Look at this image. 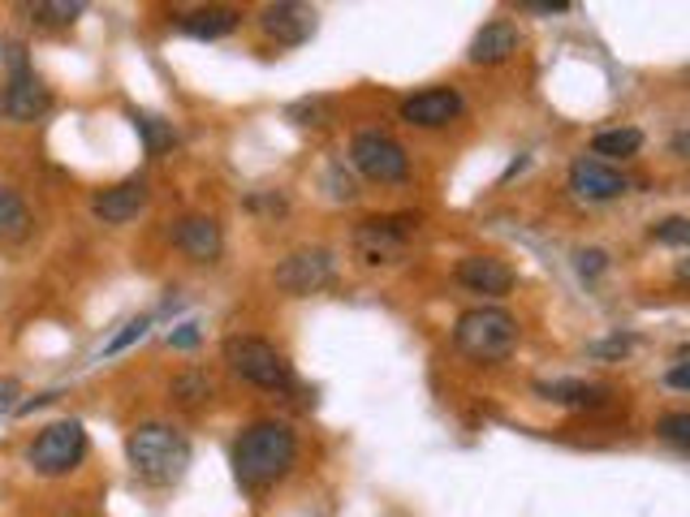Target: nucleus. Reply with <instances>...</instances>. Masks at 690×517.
I'll list each match as a JSON object with an SVG mask.
<instances>
[{"label": "nucleus", "instance_id": "1", "mask_svg": "<svg viewBox=\"0 0 690 517\" xmlns=\"http://www.w3.org/2000/svg\"><path fill=\"white\" fill-rule=\"evenodd\" d=\"M293 457H298V436L285 423H277V418L250 423L234 444V478L246 492H264L277 478L289 475Z\"/></svg>", "mask_w": 690, "mask_h": 517}, {"label": "nucleus", "instance_id": "2", "mask_svg": "<svg viewBox=\"0 0 690 517\" xmlns=\"http://www.w3.org/2000/svg\"><path fill=\"white\" fill-rule=\"evenodd\" d=\"M125 457L134 466V475L152 487H168L186 475L190 466V440L168 423H143L125 440Z\"/></svg>", "mask_w": 690, "mask_h": 517}, {"label": "nucleus", "instance_id": "3", "mask_svg": "<svg viewBox=\"0 0 690 517\" xmlns=\"http://www.w3.org/2000/svg\"><path fill=\"white\" fill-rule=\"evenodd\" d=\"M453 345L475 362H505L518 350V319L501 307H475L457 316Z\"/></svg>", "mask_w": 690, "mask_h": 517}, {"label": "nucleus", "instance_id": "4", "mask_svg": "<svg viewBox=\"0 0 690 517\" xmlns=\"http://www.w3.org/2000/svg\"><path fill=\"white\" fill-rule=\"evenodd\" d=\"M225 362H229L234 375H243L246 384L268 389V393H285L293 384V371L281 359V350L259 341V337H229L225 341Z\"/></svg>", "mask_w": 690, "mask_h": 517}, {"label": "nucleus", "instance_id": "5", "mask_svg": "<svg viewBox=\"0 0 690 517\" xmlns=\"http://www.w3.org/2000/svg\"><path fill=\"white\" fill-rule=\"evenodd\" d=\"M31 466L35 475L43 478H56V475H70L86 457V432H82L79 418H61V423H48L35 444H31Z\"/></svg>", "mask_w": 690, "mask_h": 517}, {"label": "nucleus", "instance_id": "6", "mask_svg": "<svg viewBox=\"0 0 690 517\" xmlns=\"http://www.w3.org/2000/svg\"><path fill=\"white\" fill-rule=\"evenodd\" d=\"M419 229V216L398 211V216H367L354 229V250L363 263H398L406 255V241Z\"/></svg>", "mask_w": 690, "mask_h": 517}, {"label": "nucleus", "instance_id": "7", "mask_svg": "<svg viewBox=\"0 0 690 517\" xmlns=\"http://www.w3.org/2000/svg\"><path fill=\"white\" fill-rule=\"evenodd\" d=\"M350 159H354V168H359L363 177L380 182V186L406 182V173H410L406 147H402L398 138H389V134H380V130H363V134H354V143H350Z\"/></svg>", "mask_w": 690, "mask_h": 517}, {"label": "nucleus", "instance_id": "8", "mask_svg": "<svg viewBox=\"0 0 690 517\" xmlns=\"http://www.w3.org/2000/svg\"><path fill=\"white\" fill-rule=\"evenodd\" d=\"M337 277V259H332V250L325 246H311V250H293L289 259L277 263V289L285 293H293V298H307V293H320L325 285H332Z\"/></svg>", "mask_w": 690, "mask_h": 517}, {"label": "nucleus", "instance_id": "9", "mask_svg": "<svg viewBox=\"0 0 690 517\" xmlns=\"http://www.w3.org/2000/svg\"><path fill=\"white\" fill-rule=\"evenodd\" d=\"M462 117V95L457 86H428L402 100V121L419 125V130H445L449 121Z\"/></svg>", "mask_w": 690, "mask_h": 517}, {"label": "nucleus", "instance_id": "10", "mask_svg": "<svg viewBox=\"0 0 690 517\" xmlns=\"http://www.w3.org/2000/svg\"><path fill=\"white\" fill-rule=\"evenodd\" d=\"M569 190L578 195V199H591V203H605V199H617V195H626L630 190V182L605 164V159L596 156H578L569 164Z\"/></svg>", "mask_w": 690, "mask_h": 517}, {"label": "nucleus", "instance_id": "11", "mask_svg": "<svg viewBox=\"0 0 690 517\" xmlns=\"http://www.w3.org/2000/svg\"><path fill=\"white\" fill-rule=\"evenodd\" d=\"M457 285H466L471 293H484V298H505L518 285V272L496 255H466L457 263Z\"/></svg>", "mask_w": 690, "mask_h": 517}, {"label": "nucleus", "instance_id": "12", "mask_svg": "<svg viewBox=\"0 0 690 517\" xmlns=\"http://www.w3.org/2000/svg\"><path fill=\"white\" fill-rule=\"evenodd\" d=\"M259 27H264L268 40L285 43V48H298V43L311 40V31H316V9L293 4V0H281V4L259 9Z\"/></svg>", "mask_w": 690, "mask_h": 517}, {"label": "nucleus", "instance_id": "13", "mask_svg": "<svg viewBox=\"0 0 690 517\" xmlns=\"http://www.w3.org/2000/svg\"><path fill=\"white\" fill-rule=\"evenodd\" d=\"M0 108H4V117L9 121H40L48 108H52V95H48V86H43L31 70H22V74H13L9 86H4V95H0Z\"/></svg>", "mask_w": 690, "mask_h": 517}, {"label": "nucleus", "instance_id": "14", "mask_svg": "<svg viewBox=\"0 0 690 517\" xmlns=\"http://www.w3.org/2000/svg\"><path fill=\"white\" fill-rule=\"evenodd\" d=\"M147 199H152L147 182H143V177H130V182L109 186L104 195H95V199H91V211H95V220H104V225H125V220H134V216L147 207Z\"/></svg>", "mask_w": 690, "mask_h": 517}, {"label": "nucleus", "instance_id": "15", "mask_svg": "<svg viewBox=\"0 0 690 517\" xmlns=\"http://www.w3.org/2000/svg\"><path fill=\"white\" fill-rule=\"evenodd\" d=\"M173 241H177L182 255H190L195 263H216L220 250H225L220 225H216L212 216H182L177 229H173Z\"/></svg>", "mask_w": 690, "mask_h": 517}, {"label": "nucleus", "instance_id": "16", "mask_svg": "<svg viewBox=\"0 0 690 517\" xmlns=\"http://www.w3.org/2000/svg\"><path fill=\"white\" fill-rule=\"evenodd\" d=\"M514 52H518V27L501 18V22H487L484 31L471 40V52H466V56H471L475 65H501V61H509Z\"/></svg>", "mask_w": 690, "mask_h": 517}, {"label": "nucleus", "instance_id": "17", "mask_svg": "<svg viewBox=\"0 0 690 517\" xmlns=\"http://www.w3.org/2000/svg\"><path fill=\"white\" fill-rule=\"evenodd\" d=\"M234 27H238V9H229V4H207V9H195L182 18V31L195 40H220Z\"/></svg>", "mask_w": 690, "mask_h": 517}, {"label": "nucleus", "instance_id": "18", "mask_svg": "<svg viewBox=\"0 0 690 517\" xmlns=\"http://www.w3.org/2000/svg\"><path fill=\"white\" fill-rule=\"evenodd\" d=\"M544 397H553V401H562V405H605L609 401V389H600V384H578V380H553V384H535Z\"/></svg>", "mask_w": 690, "mask_h": 517}, {"label": "nucleus", "instance_id": "19", "mask_svg": "<svg viewBox=\"0 0 690 517\" xmlns=\"http://www.w3.org/2000/svg\"><path fill=\"white\" fill-rule=\"evenodd\" d=\"M130 121H134V130L143 134V147H147V156H164L173 143H177V130H173V121L156 117V113H130Z\"/></svg>", "mask_w": 690, "mask_h": 517}, {"label": "nucleus", "instance_id": "20", "mask_svg": "<svg viewBox=\"0 0 690 517\" xmlns=\"http://www.w3.org/2000/svg\"><path fill=\"white\" fill-rule=\"evenodd\" d=\"M639 147H643V134H639L635 125H617V130H600V134L591 138V152H596V156H609V159L635 156Z\"/></svg>", "mask_w": 690, "mask_h": 517}, {"label": "nucleus", "instance_id": "21", "mask_svg": "<svg viewBox=\"0 0 690 517\" xmlns=\"http://www.w3.org/2000/svg\"><path fill=\"white\" fill-rule=\"evenodd\" d=\"M27 229H31V211L22 195L0 186V238H27Z\"/></svg>", "mask_w": 690, "mask_h": 517}, {"label": "nucleus", "instance_id": "22", "mask_svg": "<svg viewBox=\"0 0 690 517\" xmlns=\"http://www.w3.org/2000/svg\"><path fill=\"white\" fill-rule=\"evenodd\" d=\"M31 13L48 27H70L82 13V4L79 0H40V4H31Z\"/></svg>", "mask_w": 690, "mask_h": 517}, {"label": "nucleus", "instance_id": "23", "mask_svg": "<svg viewBox=\"0 0 690 517\" xmlns=\"http://www.w3.org/2000/svg\"><path fill=\"white\" fill-rule=\"evenodd\" d=\"M173 397L182 401V405H204L212 397V384H207V375H199V371H186V375L173 380Z\"/></svg>", "mask_w": 690, "mask_h": 517}, {"label": "nucleus", "instance_id": "24", "mask_svg": "<svg viewBox=\"0 0 690 517\" xmlns=\"http://www.w3.org/2000/svg\"><path fill=\"white\" fill-rule=\"evenodd\" d=\"M656 436L678 444V448H690V414H665V418L656 423Z\"/></svg>", "mask_w": 690, "mask_h": 517}, {"label": "nucleus", "instance_id": "25", "mask_svg": "<svg viewBox=\"0 0 690 517\" xmlns=\"http://www.w3.org/2000/svg\"><path fill=\"white\" fill-rule=\"evenodd\" d=\"M147 328H152V316L130 319V323H125L122 332H117V337H113V341L104 345V354H122V350H130L134 341H143V337H147Z\"/></svg>", "mask_w": 690, "mask_h": 517}, {"label": "nucleus", "instance_id": "26", "mask_svg": "<svg viewBox=\"0 0 690 517\" xmlns=\"http://www.w3.org/2000/svg\"><path fill=\"white\" fill-rule=\"evenodd\" d=\"M651 238L665 241V246H690V220L687 216H669V220H660L651 229Z\"/></svg>", "mask_w": 690, "mask_h": 517}, {"label": "nucleus", "instance_id": "27", "mask_svg": "<svg viewBox=\"0 0 690 517\" xmlns=\"http://www.w3.org/2000/svg\"><path fill=\"white\" fill-rule=\"evenodd\" d=\"M289 121H293V125H325L328 104L325 100H302V104H293V108H289Z\"/></svg>", "mask_w": 690, "mask_h": 517}, {"label": "nucleus", "instance_id": "28", "mask_svg": "<svg viewBox=\"0 0 690 517\" xmlns=\"http://www.w3.org/2000/svg\"><path fill=\"white\" fill-rule=\"evenodd\" d=\"M328 190H332V199H354L359 195V186H354V177L341 168V164H328Z\"/></svg>", "mask_w": 690, "mask_h": 517}, {"label": "nucleus", "instance_id": "29", "mask_svg": "<svg viewBox=\"0 0 690 517\" xmlns=\"http://www.w3.org/2000/svg\"><path fill=\"white\" fill-rule=\"evenodd\" d=\"M609 268V255L605 250H578V272L591 280V277H600Z\"/></svg>", "mask_w": 690, "mask_h": 517}, {"label": "nucleus", "instance_id": "30", "mask_svg": "<svg viewBox=\"0 0 690 517\" xmlns=\"http://www.w3.org/2000/svg\"><path fill=\"white\" fill-rule=\"evenodd\" d=\"M168 345L173 350H195L199 345V323H182L177 332H168Z\"/></svg>", "mask_w": 690, "mask_h": 517}, {"label": "nucleus", "instance_id": "31", "mask_svg": "<svg viewBox=\"0 0 690 517\" xmlns=\"http://www.w3.org/2000/svg\"><path fill=\"white\" fill-rule=\"evenodd\" d=\"M630 350V337H612V341H600L591 345V359H621Z\"/></svg>", "mask_w": 690, "mask_h": 517}, {"label": "nucleus", "instance_id": "32", "mask_svg": "<svg viewBox=\"0 0 690 517\" xmlns=\"http://www.w3.org/2000/svg\"><path fill=\"white\" fill-rule=\"evenodd\" d=\"M527 13H569V0H523Z\"/></svg>", "mask_w": 690, "mask_h": 517}, {"label": "nucleus", "instance_id": "33", "mask_svg": "<svg viewBox=\"0 0 690 517\" xmlns=\"http://www.w3.org/2000/svg\"><path fill=\"white\" fill-rule=\"evenodd\" d=\"M18 393H22L18 380H0V410H18Z\"/></svg>", "mask_w": 690, "mask_h": 517}, {"label": "nucleus", "instance_id": "34", "mask_svg": "<svg viewBox=\"0 0 690 517\" xmlns=\"http://www.w3.org/2000/svg\"><path fill=\"white\" fill-rule=\"evenodd\" d=\"M669 384H673V389H690V366L687 362H678V366L669 371Z\"/></svg>", "mask_w": 690, "mask_h": 517}]
</instances>
